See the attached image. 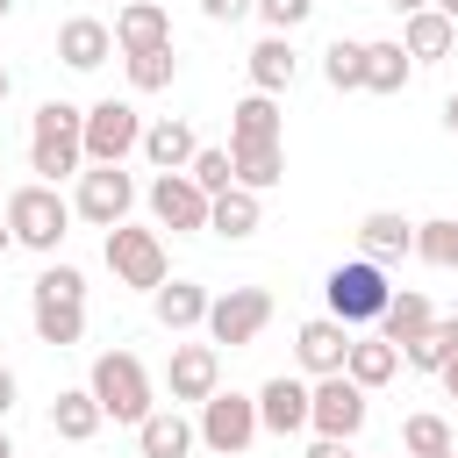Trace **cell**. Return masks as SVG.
Returning <instances> with one entry per match:
<instances>
[{
    "label": "cell",
    "mask_w": 458,
    "mask_h": 458,
    "mask_svg": "<svg viewBox=\"0 0 458 458\" xmlns=\"http://www.w3.org/2000/svg\"><path fill=\"white\" fill-rule=\"evenodd\" d=\"M29 172H36L43 186L86 172V107H72V100H43V107L29 114Z\"/></svg>",
    "instance_id": "6da1fadb"
},
{
    "label": "cell",
    "mask_w": 458,
    "mask_h": 458,
    "mask_svg": "<svg viewBox=\"0 0 458 458\" xmlns=\"http://www.w3.org/2000/svg\"><path fill=\"white\" fill-rule=\"evenodd\" d=\"M86 394H93L100 415H114V422H143V415L157 408V401H150V372H143L136 351H100L93 372H86Z\"/></svg>",
    "instance_id": "7a4b0ae2"
},
{
    "label": "cell",
    "mask_w": 458,
    "mask_h": 458,
    "mask_svg": "<svg viewBox=\"0 0 458 458\" xmlns=\"http://www.w3.org/2000/svg\"><path fill=\"white\" fill-rule=\"evenodd\" d=\"M7 229H14L21 250H43V258H50V250L72 236V200H64L57 186H43V179H36V186H14V193H7Z\"/></svg>",
    "instance_id": "3957f363"
},
{
    "label": "cell",
    "mask_w": 458,
    "mask_h": 458,
    "mask_svg": "<svg viewBox=\"0 0 458 458\" xmlns=\"http://www.w3.org/2000/svg\"><path fill=\"white\" fill-rule=\"evenodd\" d=\"M107 272H114V286L157 293V286L172 279L165 236H157V229H136V222H114V229H107Z\"/></svg>",
    "instance_id": "277c9868"
},
{
    "label": "cell",
    "mask_w": 458,
    "mask_h": 458,
    "mask_svg": "<svg viewBox=\"0 0 458 458\" xmlns=\"http://www.w3.org/2000/svg\"><path fill=\"white\" fill-rule=\"evenodd\" d=\"M322 293H329V315L344 322V329H365V322H379V308H386V265H372V258H351V265H336L329 279H322Z\"/></svg>",
    "instance_id": "5b68a950"
},
{
    "label": "cell",
    "mask_w": 458,
    "mask_h": 458,
    "mask_svg": "<svg viewBox=\"0 0 458 458\" xmlns=\"http://www.w3.org/2000/svg\"><path fill=\"white\" fill-rule=\"evenodd\" d=\"M265 322H272V293L265 286H229V293H208V344L222 351H243V344H258L265 336Z\"/></svg>",
    "instance_id": "8992f818"
},
{
    "label": "cell",
    "mask_w": 458,
    "mask_h": 458,
    "mask_svg": "<svg viewBox=\"0 0 458 458\" xmlns=\"http://www.w3.org/2000/svg\"><path fill=\"white\" fill-rule=\"evenodd\" d=\"M193 437L215 451V458H243L250 444H258V401L250 394H208L200 401V422H193Z\"/></svg>",
    "instance_id": "52a82bcc"
},
{
    "label": "cell",
    "mask_w": 458,
    "mask_h": 458,
    "mask_svg": "<svg viewBox=\"0 0 458 458\" xmlns=\"http://www.w3.org/2000/svg\"><path fill=\"white\" fill-rule=\"evenodd\" d=\"M308 429L351 444V437L365 429V386H358L351 372H322V379L308 386Z\"/></svg>",
    "instance_id": "ba28073f"
},
{
    "label": "cell",
    "mask_w": 458,
    "mask_h": 458,
    "mask_svg": "<svg viewBox=\"0 0 458 458\" xmlns=\"http://www.w3.org/2000/svg\"><path fill=\"white\" fill-rule=\"evenodd\" d=\"M129 208H136V179L122 165H86L79 172V193H72V215L79 222L114 229V222H129Z\"/></svg>",
    "instance_id": "9c48e42d"
},
{
    "label": "cell",
    "mask_w": 458,
    "mask_h": 458,
    "mask_svg": "<svg viewBox=\"0 0 458 458\" xmlns=\"http://www.w3.org/2000/svg\"><path fill=\"white\" fill-rule=\"evenodd\" d=\"M143 143V114L129 100H93L86 107V165H122Z\"/></svg>",
    "instance_id": "30bf717a"
},
{
    "label": "cell",
    "mask_w": 458,
    "mask_h": 458,
    "mask_svg": "<svg viewBox=\"0 0 458 458\" xmlns=\"http://www.w3.org/2000/svg\"><path fill=\"white\" fill-rule=\"evenodd\" d=\"M150 215H157V229L193 236V229H208V193H200L186 172H157V179H150Z\"/></svg>",
    "instance_id": "8fae6325"
},
{
    "label": "cell",
    "mask_w": 458,
    "mask_h": 458,
    "mask_svg": "<svg viewBox=\"0 0 458 458\" xmlns=\"http://www.w3.org/2000/svg\"><path fill=\"white\" fill-rule=\"evenodd\" d=\"M165 386H172V408L179 401H208L222 386V351L215 344H172V365H165Z\"/></svg>",
    "instance_id": "7c38bea8"
},
{
    "label": "cell",
    "mask_w": 458,
    "mask_h": 458,
    "mask_svg": "<svg viewBox=\"0 0 458 458\" xmlns=\"http://www.w3.org/2000/svg\"><path fill=\"white\" fill-rule=\"evenodd\" d=\"M29 322H36V344L50 351H72L86 336V301L72 293H50V286H29Z\"/></svg>",
    "instance_id": "4fadbf2b"
},
{
    "label": "cell",
    "mask_w": 458,
    "mask_h": 458,
    "mask_svg": "<svg viewBox=\"0 0 458 458\" xmlns=\"http://www.w3.org/2000/svg\"><path fill=\"white\" fill-rule=\"evenodd\" d=\"M250 401H258V429H272V437L308 429V386H301V379H286V372H279V379H265Z\"/></svg>",
    "instance_id": "5bb4252c"
},
{
    "label": "cell",
    "mask_w": 458,
    "mask_h": 458,
    "mask_svg": "<svg viewBox=\"0 0 458 458\" xmlns=\"http://www.w3.org/2000/svg\"><path fill=\"white\" fill-rule=\"evenodd\" d=\"M57 57H64L72 72H100V64L114 57V29L93 21V14H72V21L57 29Z\"/></svg>",
    "instance_id": "9a60e30c"
},
{
    "label": "cell",
    "mask_w": 458,
    "mask_h": 458,
    "mask_svg": "<svg viewBox=\"0 0 458 458\" xmlns=\"http://www.w3.org/2000/svg\"><path fill=\"white\" fill-rule=\"evenodd\" d=\"M358 250H365L372 265L415 258V222H408V215H394V208H372V215L358 222Z\"/></svg>",
    "instance_id": "2e32d148"
},
{
    "label": "cell",
    "mask_w": 458,
    "mask_h": 458,
    "mask_svg": "<svg viewBox=\"0 0 458 458\" xmlns=\"http://www.w3.org/2000/svg\"><path fill=\"white\" fill-rule=\"evenodd\" d=\"M157 43H172V14H165V0H129V7L114 14V50L129 57V50H157Z\"/></svg>",
    "instance_id": "e0dca14e"
},
{
    "label": "cell",
    "mask_w": 458,
    "mask_h": 458,
    "mask_svg": "<svg viewBox=\"0 0 458 458\" xmlns=\"http://www.w3.org/2000/svg\"><path fill=\"white\" fill-rule=\"evenodd\" d=\"M451 43H458V21H451V14H437V7H415V14H401V50H408L415 64H437V57H451Z\"/></svg>",
    "instance_id": "ac0fdd59"
},
{
    "label": "cell",
    "mask_w": 458,
    "mask_h": 458,
    "mask_svg": "<svg viewBox=\"0 0 458 458\" xmlns=\"http://www.w3.org/2000/svg\"><path fill=\"white\" fill-rule=\"evenodd\" d=\"M157 172H186L193 165V150H200V136H193V122H179V114H165V122H143V143H136Z\"/></svg>",
    "instance_id": "d6986e66"
},
{
    "label": "cell",
    "mask_w": 458,
    "mask_h": 458,
    "mask_svg": "<svg viewBox=\"0 0 458 458\" xmlns=\"http://www.w3.org/2000/svg\"><path fill=\"white\" fill-rule=\"evenodd\" d=\"M293 351H301V365L322 379V372H344V351H351V329L336 322V315H315V322H301V336H293Z\"/></svg>",
    "instance_id": "ffe728a7"
},
{
    "label": "cell",
    "mask_w": 458,
    "mask_h": 458,
    "mask_svg": "<svg viewBox=\"0 0 458 458\" xmlns=\"http://www.w3.org/2000/svg\"><path fill=\"white\" fill-rule=\"evenodd\" d=\"M286 114H279V93H243L229 107V143H279Z\"/></svg>",
    "instance_id": "44dd1931"
},
{
    "label": "cell",
    "mask_w": 458,
    "mask_h": 458,
    "mask_svg": "<svg viewBox=\"0 0 458 458\" xmlns=\"http://www.w3.org/2000/svg\"><path fill=\"white\" fill-rule=\"evenodd\" d=\"M136 444H143V458H186L200 437H193V422H186L179 408H150V415L136 422Z\"/></svg>",
    "instance_id": "7402d4cb"
},
{
    "label": "cell",
    "mask_w": 458,
    "mask_h": 458,
    "mask_svg": "<svg viewBox=\"0 0 458 458\" xmlns=\"http://www.w3.org/2000/svg\"><path fill=\"white\" fill-rule=\"evenodd\" d=\"M258 222H265V208H258V193H250V186H229V193H215V200H208V229H215V236H229V243L258 236Z\"/></svg>",
    "instance_id": "603a6c76"
},
{
    "label": "cell",
    "mask_w": 458,
    "mask_h": 458,
    "mask_svg": "<svg viewBox=\"0 0 458 458\" xmlns=\"http://www.w3.org/2000/svg\"><path fill=\"white\" fill-rule=\"evenodd\" d=\"M150 308H157V322L179 336V329H200L208 322V286H193V279H165L157 293H150Z\"/></svg>",
    "instance_id": "cb8c5ba5"
},
{
    "label": "cell",
    "mask_w": 458,
    "mask_h": 458,
    "mask_svg": "<svg viewBox=\"0 0 458 458\" xmlns=\"http://www.w3.org/2000/svg\"><path fill=\"white\" fill-rule=\"evenodd\" d=\"M344 372L372 394V386H386L394 372H401V344H386V336H351V351H344Z\"/></svg>",
    "instance_id": "d4e9b609"
},
{
    "label": "cell",
    "mask_w": 458,
    "mask_h": 458,
    "mask_svg": "<svg viewBox=\"0 0 458 458\" xmlns=\"http://www.w3.org/2000/svg\"><path fill=\"white\" fill-rule=\"evenodd\" d=\"M293 72H301L293 36H265V43L250 50V93H286V86H293Z\"/></svg>",
    "instance_id": "484cf974"
},
{
    "label": "cell",
    "mask_w": 458,
    "mask_h": 458,
    "mask_svg": "<svg viewBox=\"0 0 458 458\" xmlns=\"http://www.w3.org/2000/svg\"><path fill=\"white\" fill-rule=\"evenodd\" d=\"M229 165H236V186L265 193L286 179V143H229Z\"/></svg>",
    "instance_id": "4316f807"
},
{
    "label": "cell",
    "mask_w": 458,
    "mask_h": 458,
    "mask_svg": "<svg viewBox=\"0 0 458 458\" xmlns=\"http://www.w3.org/2000/svg\"><path fill=\"white\" fill-rule=\"evenodd\" d=\"M100 422H107V415H100V401H93L86 386H64V394L50 401V429H57L64 444H86V437H93Z\"/></svg>",
    "instance_id": "83f0119b"
},
{
    "label": "cell",
    "mask_w": 458,
    "mask_h": 458,
    "mask_svg": "<svg viewBox=\"0 0 458 458\" xmlns=\"http://www.w3.org/2000/svg\"><path fill=\"white\" fill-rule=\"evenodd\" d=\"M437 315H429V301L415 293V286H401V293H386V308H379V336L386 344H408V336H422Z\"/></svg>",
    "instance_id": "f1b7e54d"
},
{
    "label": "cell",
    "mask_w": 458,
    "mask_h": 458,
    "mask_svg": "<svg viewBox=\"0 0 458 458\" xmlns=\"http://www.w3.org/2000/svg\"><path fill=\"white\" fill-rule=\"evenodd\" d=\"M415 79V57L401 43H365V93H401Z\"/></svg>",
    "instance_id": "f546056e"
},
{
    "label": "cell",
    "mask_w": 458,
    "mask_h": 458,
    "mask_svg": "<svg viewBox=\"0 0 458 458\" xmlns=\"http://www.w3.org/2000/svg\"><path fill=\"white\" fill-rule=\"evenodd\" d=\"M122 72H129V93H165L172 72H179V50H172V43H157V50H129Z\"/></svg>",
    "instance_id": "4dcf8cb0"
},
{
    "label": "cell",
    "mask_w": 458,
    "mask_h": 458,
    "mask_svg": "<svg viewBox=\"0 0 458 458\" xmlns=\"http://www.w3.org/2000/svg\"><path fill=\"white\" fill-rule=\"evenodd\" d=\"M401 451H408V458H437V451H458V437H451V422H444V415H429V408H422V415H408V422H401Z\"/></svg>",
    "instance_id": "1f68e13d"
},
{
    "label": "cell",
    "mask_w": 458,
    "mask_h": 458,
    "mask_svg": "<svg viewBox=\"0 0 458 458\" xmlns=\"http://www.w3.org/2000/svg\"><path fill=\"white\" fill-rule=\"evenodd\" d=\"M451 351H458V329H451V322H429L422 336H408V344H401V358H408L415 372H444V365H451Z\"/></svg>",
    "instance_id": "d6a6232c"
},
{
    "label": "cell",
    "mask_w": 458,
    "mask_h": 458,
    "mask_svg": "<svg viewBox=\"0 0 458 458\" xmlns=\"http://www.w3.org/2000/svg\"><path fill=\"white\" fill-rule=\"evenodd\" d=\"M322 79H329L336 93H358V86H365V43L336 36V43L322 50Z\"/></svg>",
    "instance_id": "836d02e7"
},
{
    "label": "cell",
    "mask_w": 458,
    "mask_h": 458,
    "mask_svg": "<svg viewBox=\"0 0 458 458\" xmlns=\"http://www.w3.org/2000/svg\"><path fill=\"white\" fill-rule=\"evenodd\" d=\"M186 179H193V186L215 200V193H229V186H236V165H229V150L200 143V150H193V165H186Z\"/></svg>",
    "instance_id": "e575fe53"
},
{
    "label": "cell",
    "mask_w": 458,
    "mask_h": 458,
    "mask_svg": "<svg viewBox=\"0 0 458 458\" xmlns=\"http://www.w3.org/2000/svg\"><path fill=\"white\" fill-rule=\"evenodd\" d=\"M415 258H422V265H458V215L415 222Z\"/></svg>",
    "instance_id": "d590c367"
},
{
    "label": "cell",
    "mask_w": 458,
    "mask_h": 458,
    "mask_svg": "<svg viewBox=\"0 0 458 458\" xmlns=\"http://www.w3.org/2000/svg\"><path fill=\"white\" fill-rule=\"evenodd\" d=\"M250 14H265L272 36H293V29L315 14V0H250Z\"/></svg>",
    "instance_id": "8d00e7d4"
},
{
    "label": "cell",
    "mask_w": 458,
    "mask_h": 458,
    "mask_svg": "<svg viewBox=\"0 0 458 458\" xmlns=\"http://www.w3.org/2000/svg\"><path fill=\"white\" fill-rule=\"evenodd\" d=\"M36 286H50V293H72V301H86V272H79V265H43V272H36Z\"/></svg>",
    "instance_id": "74e56055"
},
{
    "label": "cell",
    "mask_w": 458,
    "mask_h": 458,
    "mask_svg": "<svg viewBox=\"0 0 458 458\" xmlns=\"http://www.w3.org/2000/svg\"><path fill=\"white\" fill-rule=\"evenodd\" d=\"M200 14H208V21H243L250 0H200Z\"/></svg>",
    "instance_id": "f35d334b"
},
{
    "label": "cell",
    "mask_w": 458,
    "mask_h": 458,
    "mask_svg": "<svg viewBox=\"0 0 458 458\" xmlns=\"http://www.w3.org/2000/svg\"><path fill=\"white\" fill-rule=\"evenodd\" d=\"M308 458H351V444H344V437H315V444H308Z\"/></svg>",
    "instance_id": "ab89813d"
},
{
    "label": "cell",
    "mask_w": 458,
    "mask_h": 458,
    "mask_svg": "<svg viewBox=\"0 0 458 458\" xmlns=\"http://www.w3.org/2000/svg\"><path fill=\"white\" fill-rule=\"evenodd\" d=\"M7 408H14V372L0 365V422H7Z\"/></svg>",
    "instance_id": "60d3db41"
},
{
    "label": "cell",
    "mask_w": 458,
    "mask_h": 458,
    "mask_svg": "<svg viewBox=\"0 0 458 458\" xmlns=\"http://www.w3.org/2000/svg\"><path fill=\"white\" fill-rule=\"evenodd\" d=\"M444 394L458 401V351H451V365H444Z\"/></svg>",
    "instance_id": "b9f144b4"
},
{
    "label": "cell",
    "mask_w": 458,
    "mask_h": 458,
    "mask_svg": "<svg viewBox=\"0 0 458 458\" xmlns=\"http://www.w3.org/2000/svg\"><path fill=\"white\" fill-rule=\"evenodd\" d=\"M444 129H451V136H458V93H451V100H444Z\"/></svg>",
    "instance_id": "7bdbcfd3"
},
{
    "label": "cell",
    "mask_w": 458,
    "mask_h": 458,
    "mask_svg": "<svg viewBox=\"0 0 458 458\" xmlns=\"http://www.w3.org/2000/svg\"><path fill=\"white\" fill-rule=\"evenodd\" d=\"M386 7H394V14H415V7H429V0H386Z\"/></svg>",
    "instance_id": "ee69618b"
},
{
    "label": "cell",
    "mask_w": 458,
    "mask_h": 458,
    "mask_svg": "<svg viewBox=\"0 0 458 458\" xmlns=\"http://www.w3.org/2000/svg\"><path fill=\"white\" fill-rule=\"evenodd\" d=\"M7 250H14V229H7V215H0V258H7Z\"/></svg>",
    "instance_id": "f6af8a7d"
},
{
    "label": "cell",
    "mask_w": 458,
    "mask_h": 458,
    "mask_svg": "<svg viewBox=\"0 0 458 458\" xmlns=\"http://www.w3.org/2000/svg\"><path fill=\"white\" fill-rule=\"evenodd\" d=\"M7 93H14V72H7V57H0V100H7Z\"/></svg>",
    "instance_id": "bcb514c9"
},
{
    "label": "cell",
    "mask_w": 458,
    "mask_h": 458,
    "mask_svg": "<svg viewBox=\"0 0 458 458\" xmlns=\"http://www.w3.org/2000/svg\"><path fill=\"white\" fill-rule=\"evenodd\" d=\"M429 7H437V14H451V21H458V0H429Z\"/></svg>",
    "instance_id": "7dc6e473"
},
{
    "label": "cell",
    "mask_w": 458,
    "mask_h": 458,
    "mask_svg": "<svg viewBox=\"0 0 458 458\" xmlns=\"http://www.w3.org/2000/svg\"><path fill=\"white\" fill-rule=\"evenodd\" d=\"M0 458H14V444H7V429H0Z\"/></svg>",
    "instance_id": "c3c4849f"
},
{
    "label": "cell",
    "mask_w": 458,
    "mask_h": 458,
    "mask_svg": "<svg viewBox=\"0 0 458 458\" xmlns=\"http://www.w3.org/2000/svg\"><path fill=\"white\" fill-rule=\"evenodd\" d=\"M444 322H451V329H458V301H451V315H444Z\"/></svg>",
    "instance_id": "681fc988"
},
{
    "label": "cell",
    "mask_w": 458,
    "mask_h": 458,
    "mask_svg": "<svg viewBox=\"0 0 458 458\" xmlns=\"http://www.w3.org/2000/svg\"><path fill=\"white\" fill-rule=\"evenodd\" d=\"M7 14H14V0H0V21H7Z\"/></svg>",
    "instance_id": "f907efd6"
},
{
    "label": "cell",
    "mask_w": 458,
    "mask_h": 458,
    "mask_svg": "<svg viewBox=\"0 0 458 458\" xmlns=\"http://www.w3.org/2000/svg\"><path fill=\"white\" fill-rule=\"evenodd\" d=\"M437 458H458V451H437Z\"/></svg>",
    "instance_id": "816d5d0a"
},
{
    "label": "cell",
    "mask_w": 458,
    "mask_h": 458,
    "mask_svg": "<svg viewBox=\"0 0 458 458\" xmlns=\"http://www.w3.org/2000/svg\"><path fill=\"white\" fill-rule=\"evenodd\" d=\"M14 458H21V451H14Z\"/></svg>",
    "instance_id": "f5cc1de1"
}]
</instances>
